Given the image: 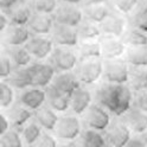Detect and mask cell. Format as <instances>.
Here are the masks:
<instances>
[{
	"mask_svg": "<svg viewBox=\"0 0 147 147\" xmlns=\"http://www.w3.org/2000/svg\"><path fill=\"white\" fill-rule=\"evenodd\" d=\"M133 91L127 84H112L105 82L95 94L100 106L114 116H123L133 107Z\"/></svg>",
	"mask_w": 147,
	"mask_h": 147,
	"instance_id": "6da1fadb",
	"label": "cell"
},
{
	"mask_svg": "<svg viewBox=\"0 0 147 147\" xmlns=\"http://www.w3.org/2000/svg\"><path fill=\"white\" fill-rule=\"evenodd\" d=\"M81 86L94 84L103 76V59L91 58L82 59L78 62L76 69L74 70Z\"/></svg>",
	"mask_w": 147,
	"mask_h": 147,
	"instance_id": "7a4b0ae2",
	"label": "cell"
},
{
	"mask_svg": "<svg viewBox=\"0 0 147 147\" xmlns=\"http://www.w3.org/2000/svg\"><path fill=\"white\" fill-rule=\"evenodd\" d=\"M103 80L112 84H127L129 80V65L123 58L103 59Z\"/></svg>",
	"mask_w": 147,
	"mask_h": 147,
	"instance_id": "3957f363",
	"label": "cell"
},
{
	"mask_svg": "<svg viewBox=\"0 0 147 147\" xmlns=\"http://www.w3.org/2000/svg\"><path fill=\"white\" fill-rule=\"evenodd\" d=\"M49 61L56 72H70L76 69L80 58L77 51H74L72 48L56 47Z\"/></svg>",
	"mask_w": 147,
	"mask_h": 147,
	"instance_id": "277c9868",
	"label": "cell"
},
{
	"mask_svg": "<svg viewBox=\"0 0 147 147\" xmlns=\"http://www.w3.org/2000/svg\"><path fill=\"white\" fill-rule=\"evenodd\" d=\"M53 132L58 139L69 142L80 138L83 131H82L80 119L76 115H63L59 117Z\"/></svg>",
	"mask_w": 147,
	"mask_h": 147,
	"instance_id": "5b68a950",
	"label": "cell"
},
{
	"mask_svg": "<svg viewBox=\"0 0 147 147\" xmlns=\"http://www.w3.org/2000/svg\"><path fill=\"white\" fill-rule=\"evenodd\" d=\"M52 17L55 19V23L75 27V29H77L80 24L84 20L83 10H81L77 5L65 4V3H62L58 5L56 12L52 14Z\"/></svg>",
	"mask_w": 147,
	"mask_h": 147,
	"instance_id": "8992f818",
	"label": "cell"
},
{
	"mask_svg": "<svg viewBox=\"0 0 147 147\" xmlns=\"http://www.w3.org/2000/svg\"><path fill=\"white\" fill-rule=\"evenodd\" d=\"M84 122L89 129L106 132L112 123L110 113L98 103H93L84 114Z\"/></svg>",
	"mask_w": 147,
	"mask_h": 147,
	"instance_id": "52a82bcc",
	"label": "cell"
},
{
	"mask_svg": "<svg viewBox=\"0 0 147 147\" xmlns=\"http://www.w3.org/2000/svg\"><path fill=\"white\" fill-rule=\"evenodd\" d=\"M31 80H32V87L34 88H45L51 86L52 81L56 76V70L50 63H40L36 62L29 65Z\"/></svg>",
	"mask_w": 147,
	"mask_h": 147,
	"instance_id": "ba28073f",
	"label": "cell"
},
{
	"mask_svg": "<svg viewBox=\"0 0 147 147\" xmlns=\"http://www.w3.org/2000/svg\"><path fill=\"white\" fill-rule=\"evenodd\" d=\"M109 147H125L132 140V132L122 121H114L105 132Z\"/></svg>",
	"mask_w": 147,
	"mask_h": 147,
	"instance_id": "9c48e42d",
	"label": "cell"
},
{
	"mask_svg": "<svg viewBox=\"0 0 147 147\" xmlns=\"http://www.w3.org/2000/svg\"><path fill=\"white\" fill-rule=\"evenodd\" d=\"M51 39L53 44L63 48H74L78 47L80 44L77 29L57 23H55V26L51 31Z\"/></svg>",
	"mask_w": 147,
	"mask_h": 147,
	"instance_id": "30bf717a",
	"label": "cell"
},
{
	"mask_svg": "<svg viewBox=\"0 0 147 147\" xmlns=\"http://www.w3.org/2000/svg\"><path fill=\"white\" fill-rule=\"evenodd\" d=\"M24 47L27 50V52L32 56V58L39 61L50 58L52 51L55 50L52 39L45 36H32Z\"/></svg>",
	"mask_w": 147,
	"mask_h": 147,
	"instance_id": "8fae6325",
	"label": "cell"
},
{
	"mask_svg": "<svg viewBox=\"0 0 147 147\" xmlns=\"http://www.w3.org/2000/svg\"><path fill=\"white\" fill-rule=\"evenodd\" d=\"M128 19L125 14L114 11L107 19L100 24V29L103 36H112L116 38H121L125 31L127 30Z\"/></svg>",
	"mask_w": 147,
	"mask_h": 147,
	"instance_id": "7c38bea8",
	"label": "cell"
},
{
	"mask_svg": "<svg viewBox=\"0 0 147 147\" xmlns=\"http://www.w3.org/2000/svg\"><path fill=\"white\" fill-rule=\"evenodd\" d=\"M102 50V59H115L125 56L127 47L121 38L112 36H101L98 39Z\"/></svg>",
	"mask_w": 147,
	"mask_h": 147,
	"instance_id": "4fadbf2b",
	"label": "cell"
},
{
	"mask_svg": "<svg viewBox=\"0 0 147 147\" xmlns=\"http://www.w3.org/2000/svg\"><path fill=\"white\" fill-rule=\"evenodd\" d=\"M31 38V32L27 26L10 25L6 31L1 33V40L8 48L23 47Z\"/></svg>",
	"mask_w": 147,
	"mask_h": 147,
	"instance_id": "5bb4252c",
	"label": "cell"
},
{
	"mask_svg": "<svg viewBox=\"0 0 147 147\" xmlns=\"http://www.w3.org/2000/svg\"><path fill=\"white\" fill-rule=\"evenodd\" d=\"M91 101H93L91 93L86 87L80 86L70 95V110L75 115H84L89 107L93 105Z\"/></svg>",
	"mask_w": 147,
	"mask_h": 147,
	"instance_id": "9a60e30c",
	"label": "cell"
},
{
	"mask_svg": "<svg viewBox=\"0 0 147 147\" xmlns=\"http://www.w3.org/2000/svg\"><path fill=\"white\" fill-rule=\"evenodd\" d=\"M27 29L34 36H47L51 33L53 26H55V19L50 14H43L38 12H33L29 23H27Z\"/></svg>",
	"mask_w": 147,
	"mask_h": 147,
	"instance_id": "2e32d148",
	"label": "cell"
},
{
	"mask_svg": "<svg viewBox=\"0 0 147 147\" xmlns=\"http://www.w3.org/2000/svg\"><path fill=\"white\" fill-rule=\"evenodd\" d=\"M45 102H47L45 89L31 87V88L23 90L22 94L19 95V103L26 107L27 109L33 110V112H36V110H38L43 106H45L44 105Z\"/></svg>",
	"mask_w": 147,
	"mask_h": 147,
	"instance_id": "e0dca14e",
	"label": "cell"
},
{
	"mask_svg": "<svg viewBox=\"0 0 147 147\" xmlns=\"http://www.w3.org/2000/svg\"><path fill=\"white\" fill-rule=\"evenodd\" d=\"M121 117V121L129 128L131 132L136 134H145L147 132V114L138 108L132 107Z\"/></svg>",
	"mask_w": 147,
	"mask_h": 147,
	"instance_id": "ac0fdd59",
	"label": "cell"
},
{
	"mask_svg": "<svg viewBox=\"0 0 147 147\" xmlns=\"http://www.w3.org/2000/svg\"><path fill=\"white\" fill-rule=\"evenodd\" d=\"M51 86L58 91H61V93L70 96L81 86V83L78 82L74 71H70V72H57Z\"/></svg>",
	"mask_w": 147,
	"mask_h": 147,
	"instance_id": "d6986e66",
	"label": "cell"
},
{
	"mask_svg": "<svg viewBox=\"0 0 147 147\" xmlns=\"http://www.w3.org/2000/svg\"><path fill=\"white\" fill-rule=\"evenodd\" d=\"M83 10V16L84 19L89 20L95 24H101L103 23L107 18L112 14L115 10L112 5L107 4H96V5H84Z\"/></svg>",
	"mask_w": 147,
	"mask_h": 147,
	"instance_id": "ffe728a7",
	"label": "cell"
},
{
	"mask_svg": "<svg viewBox=\"0 0 147 147\" xmlns=\"http://www.w3.org/2000/svg\"><path fill=\"white\" fill-rule=\"evenodd\" d=\"M3 12H5L6 16L8 17L11 25H17V26H26L33 13L31 7L26 4L25 0H22L20 3H18L12 8Z\"/></svg>",
	"mask_w": 147,
	"mask_h": 147,
	"instance_id": "44dd1931",
	"label": "cell"
},
{
	"mask_svg": "<svg viewBox=\"0 0 147 147\" xmlns=\"http://www.w3.org/2000/svg\"><path fill=\"white\" fill-rule=\"evenodd\" d=\"M8 120H10L11 125L14 127V129H23V127L26 126L31 121V119L33 114L31 113L30 109H27L19 102L14 103L12 107L8 108L7 113H6Z\"/></svg>",
	"mask_w": 147,
	"mask_h": 147,
	"instance_id": "7402d4cb",
	"label": "cell"
},
{
	"mask_svg": "<svg viewBox=\"0 0 147 147\" xmlns=\"http://www.w3.org/2000/svg\"><path fill=\"white\" fill-rule=\"evenodd\" d=\"M47 93V105L53 109L56 113H64L70 109V96L65 95L55 89L52 86H49L45 89Z\"/></svg>",
	"mask_w": 147,
	"mask_h": 147,
	"instance_id": "603a6c76",
	"label": "cell"
},
{
	"mask_svg": "<svg viewBox=\"0 0 147 147\" xmlns=\"http://www.w3.org/2000/svg\"><path fill=\"white\" fill-rule=\"evenodd\" d=\"M33 117H34V121L38 123L43 129L48 131V132L55 131V128H56L58 120H59V116L57 115V113L55 112L53 109H51L48 105L43 106L38 110H36L33 114Z\"/></svg>",
	"mask_w": 147,
	"mask_h": 147,
	"instance_id": "cb8c5ba5",
	"label": "cell"
},
{
	"mask_svg": "<svg viewBox=\"0 0 147 147\" xmlns=\"http://www.w3.org/2000/svg\"><path fill=\"white\" fill-rule=\"evenodd\" d=\"M6 82L10 84L13 89L18 90H25L27 88L32 87V80L29 67L26 68H16L12 75L6 80Z\"/></svg>",
	"mask_w": 147,
	"mask_h": 147,
	"instance_id": "d4e9b609",
	"label": "cell"
},
{
	"mask_svg": "<svg viewBox=\"0 0 147 147\" xmlns=\"http://www.w3.org/2000/svg\"><path fill=\"white\" fill-rule=\"evenodd\" d=\"M123 59L129 67L147 68V47L127 48Z\"/></svg>",
	"mask_w": 147,
	"mask_h": 147,
	"instance_id": "484cf974",
	"label": "cell"
},
{
	"mask_svg": "<svg viewBox=\"0 0 147 147\" xmlns=\"http://www.w3.org/2000/svg\"><path fill=\"white\" fill-rule=\"evenodd\" d=\"M128 87L133 93L147 89V68L129 67V80Z\"/></svg>",
	"mask_w": 147,
	"mask_h": 147,
	"instance_id": "4316f807",
	"label": "cell"
},
{
	"mask_svg": "<svg viewBox=\"0 0 147 147\" xmlns=\"http://www.w3.org/2000/svg\"><path fill=\"white\" fill-rule=\"evenodd\" d=\"M77 55L80 61L91 59V58H102V50L98 40L80 42L77 47Z\"/></svg>",
	"mask_w": 147,
	"mask_h": 147,
	"instance_id": "83f0119b",
	"label": "cell"
},
{
	"mask_svg": "<svg viewBox=\"0 0 147 147\" xmlns=\"http://www.w3.org/2000/svg\"><path fill=\"white\" fill-rule=\"evenodd\" d=\"M80 145L81 147H107L106 136L97 131L93 129H84L80 136Z\"/></svg>",
	"mask_w": 147,
	"mask_h": 147,
	"instance_id": "f1b7e54d",
	"label": "cell"
},
{
	"mask_svg": "<svg viewBox=\"0 0 147 147\" xmlns=\"http://www.w3.org/2000/svg\"><path fill=\"white\" fill-rule=\"evenodd\" d=\"M80 42H89V40H98L102 36L100 25L91 23L89 20H83L77 27Z\"/></svg>",
	"mask_w": 147,
	"mask_h": 147,
	"instance_id": "f546056e",
	"label": "cell"
},
{
	"mask_svg": "<svg viewBox=\"0 0 147 147\" xmlns=\"http://www.w3.org/2000/svg\"><path fill=\"white\" fill-rule=\"evenodd\" d=\"M121 39L127 48L147 47V34L133 26L127 27L123 36L121 37Z\"/></svg>",
	"mask_w": 147,
	"mask_h": 147,
	"instance_id": "4dcf8cb0",
	"label": "cell"
},
{
	"mask_svg": "<svg viewBox=\"0 0 147 147\" xmlns=\"http://www.w3.org/2000/svg\"><path fill=\"white\" fill-rule=\"evenodd\" d=\"M6 55L11 58L14 68H26L32 64V56L27 52L25 47L8 48V52Z\"/></svg>",
	"mask_w": 147,
	"mask_h": 147,
	"instance_id": "1f68e13d",
	"label": "cell"
},
{
	"mask_svg": "<svg viewBox=\"0 0 147 147\" xmlns=\"http://www.w3.org/2000/svg\"><path fill=\"white\" fill-rule=\"evenodd\" d=\"M43 135L42 127L37 123L34 120L30 121L26 126L23 127L22 129V138L23 141L25 142L26 146L32 147L37 141L39 140V138Z\"/></svg>",
	"mask_w": 147,
	"mask_h": 147,
	"instance_id": "d6a6232c",
	"label": "cell"
},
{
	"mask_svg": "<svg viewBox=\"0 0 147 147\" xmlns=\"http://www.w3.org/2000/svg\"><path fill=\"white\" fill-rule=\"evenodd\" d=\"M128 22L131 26L147 34V5H140L131 13Z\"/></svg>",
	"mask_w": 147,
	"mask_h": 147,
	"instance_id": "836d02e7",
	"label": "cell"
},
{
	"mask_svg": "<svg viewBox=\"0 0 147 147\" xmlns=\"http://www.w3.org/2000/svg\"><path fill=\"white\" fill-rule=\"evenodd\" d=\"M14 90L6 81H1L0 83V106L3 109L10 108L14 103Z\"/></svg>",
	"mask_w": 147,
	"mask_h": 147,
	"instance_id": "e575fe53",
	"label": "cell"
},
{
	"mask_svg": "<svg viewBox=\"0 0 147 147\" xmlns=\"http://www.w3.org/2000/svg\"><path fill=\"white\" fill-rule=\"evenodd\" d=\"M58 0H33V12L52 16L58 7Z\"/></svg>",
	"mask_w": 147,
	"mask_h": 147,
	"instance_id": "d590c367",
	"label": "cell"
},
{
	"mask_svg": "<svg viewBox=\"0 0 147 147\" xmlns=\"http://www.w3.org/2000/svg\"><path fill=\"white\" fill-rule=\"evenodd\" d=\"M22 134L17 129H10L7 133L0 138V146L1 147H23Z\"/></svg>",
	"mask_w": 147,
	"mask_h": 147,
	"instance_id": "8d00e7d4",
	"label": "cell"
},
{
	"mask_svg": "<svg viewBox=\"0 0 147 147\" xmlns=\"http://www.w3.org/2000/svg\"><path fill=\"white\" fill-rule=\"evenodd\" d=\"M114 10L122 14H131L138 7L139 0H110Z\"/></svg>",
	"mask_w": 147,
	"mask_h": 147,
	"instance_id": "74e56055",
	"label": "cell"
},
{
	"mask_svg": "<svg viewBox=\"0 0 147 147\" xmlns=\"http://www.w3.org/2000/svg\"><path fill=\"white\" fill-rule=\"evenodd\" d=\"M0 61H1V67H0V78H1V81H6L12 75V72L14 71L16 68L13 65L11 58L8 57L6 53L1 55Z\"/></svg>",
	"mask_w": 147,
	"mask_h": 147,
	"instance_id": "f35d334b",
	"label": "cell"
},
{
	"mask_svg": "<svg viewBox=\"0 0 147 147\" xmlns=\"http://www.w3.org/2000/svg\"><path fill=\"white\" fill-rule=\"evenodd\" d=\"M133 107L147 114V89L133 93Z\"/></svg>",
	"mask_w": 147,
	"mask_h": 147,
	"instance_id": "ab89813d",
	"label": "cell"
},
{
	"mask_svg": "<svg viewBox=\"0 0 147 147\" xmlns=\"http://www.w3.org/2000/svg\"><path fill=\"white\" fill-rule=\"evenodd\" d=\"M32 147H58V145H57V140L55 139L53 135L49 133H43V135L39 138V140Z\"/></svg>",
	"mask_w": 147,
	"mask_h": 147,
	"instance_id": "60d3db41",
	"label": "cell"
},
{
	"mask_svg": "<svg viewBox=\"0 0 147 147\" xmlns=\"http://www.w3.org/2000/svg\"><path fill=\"white\" fill-rule=\"evenodd\" d=\"M10 126H11V122L8 120L6 113H1V115H0V135H4L5 133L10 131L11 129Z\"/></svg>",
	"mask_w": 147,
	"mask_h": 147,
	"instance_id": "b9f144b4",
	"label": "cell"
},
{
	"mask_svg": "<svg viewBox=\"0 0 147 147\" xmlns=\"http://www.w3.org/2000/svg\"><path fill=\"white\" fill-rule=\"evenodd\" d=\"M10 25H11V23H10V19H8V17L6 16L5 12L1 11V13H0V32L3 33L4 31H6Z\"/></svg>",
	"mask_w": 147,
	"mask_h": 147,
	"instance_id": "7bdbcfd3",
	"label": "cell"
},
{
	"mask_svg": "<svg viewBox=\"0 0 147 147\" xmlns=\"http://www.w3.org/2000/svg\"><path fill=\"white\" fill-rule=\"evenodd\" d=\"M20 1L22 0H0V7H1L3 11H7Z\"/></svg>",
	"mask_w": 147,
	"mask_h": 147,
	"instance_id": "ee69618b",
	"label": "cell"
},
{
	"mask_svg": "<svg viewBox=\"0 0 147 147\" xmlns=\"http://www.w3.org/2000/svg\"><path fill=\"white\" fill-rule=\"evenodd\" d=\"M125 147H147L145 141L140 138H132V140L128 142Z\"/></svg>",
	"mask_w": 147,
	"mask_h": 147,
	"instance_id": "f6af8a7d",
	"label": "cell"
},
{
	"mask_svg": "<svg viewBox=\"0 0 147 147\" xmlns=\"http://www.w3.org/2000/svg\"><path fill=\"white\" fill-rule=\"evenodd\" d=\"M109 0H84V5H96V4H107Z\"/></svg>",
	"mask_w": 147,
	"mask_h": 147,
	"instance_id": "bcb514c9",
	"label": "cell"
},
{
	"mask_svg": "<svg viewBox=\"0 0 147 147\" xmlns=\"http://www.w3.org/2000/svg\"><path fill=\"white\" fill-rule=\"evenodd\" d=\"M58 147H81V146H78L76 142H74V141H69V142H64V144L59 145Z\"/></svg>",
	"mask_w": 147,
	"mask_h": 147,
	"instance_id": "7dc6e473",
	"label": "cell"
},
{
	"mask_svg": "<svg viewBox=\"0 0 147 147\" xmlns=\"http://www.w3.org/2000/svg\"><path fill=\"white\" fill-rule=\"evenodd\" d=\"M62 3H65V4H72V5H77L82 1H84V0H61Z\"/></svg>",
	"mask_w": 147,
	"mask_h": 147,
	"instance_id": "c3c4849f",
	"label": "cell"
},
{
	"mask_svg": "<svg viewBox=\"0 0 147 147\" xmlns=\"http://www.w3.org/2000/svg\"><path fill=\"white\" fill-rule=\"evenodd\" d=\"M142 140L145 141V144L147 145V132L145 133V134H142Z\"/></svg>",
	"mask_w": 147,
	"mask_h": 147,
	"instance_id": "681fc988",
	"label": "cell"
},
{
	"mask_svg": "<svg viewBox=\"0 0 147 147\" xmlns=\"http://www.w3.org/2000/svg\"><path fill=\"white\" fill-rule=\"evenodd\" d=\"M145 1H147V0H145Z\"/></svg>",
	"mask_w": 147,
	"mask_h": 147,
	"instance_id": "f907efd6",
	"label": "cell"
},
{
	"mask_svg": "<svg viewBox=\"0 0 147 147\" xmlns=\"http://www.w3.org/2000/svg\"><path fill=\"white\" fill-rule=\"evenodd\" d=\"M107 147H109V146H107Z\"/></svg>",
	"mask_w": 147,
	"mask_h": 147,
	"instance_id": "816d5d0a",
	"label": "cell"
},
{
	"mask_svg": "<svg viewBox=\"0 0 147 147\" xmlns=\"http://www.w3.org/2000/svg\"><path fill=\"white\" fill-rule=\"evenodd\" d=\"M0 147H1V146H0Z\"/></svg>",
	"mask_w": 147,
	"mask_h": 147,
	"instance_id": "f5cc1de1",
	"label": "cell"
}]
</instances>
